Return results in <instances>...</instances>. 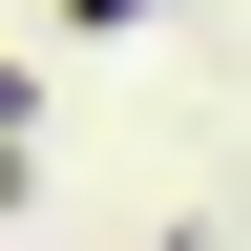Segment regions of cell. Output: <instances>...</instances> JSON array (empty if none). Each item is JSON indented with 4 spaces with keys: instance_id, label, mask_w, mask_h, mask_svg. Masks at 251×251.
<instances>
[{
    "instance_id": "cell-1",
    "label": "cell",
    "mask_w": 251,
    "mask_h": 251,
    "mask_svg": "<svg viewBox=\"0 0 251 251\" xmlns=\"http://www.w3.org/2000/svg\"><path fill=\"white\" fill-rule=\"evenodd\" d=\"M126 21H147V0H63V42H126Z\"/></svg>"
}]
</instances>
